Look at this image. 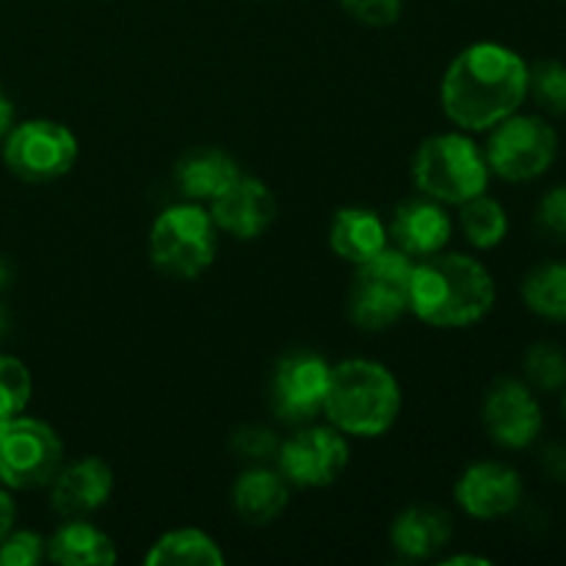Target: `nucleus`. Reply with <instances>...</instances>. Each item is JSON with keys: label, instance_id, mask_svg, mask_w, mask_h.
Segmentation results:
<instances>
[{"label": "nucleus", "instance_id": "nucleus-32", "mask_svg": "<svg viewBox=\"0 0 566 566\" xmlns=\"http://www.w3.org/2000/svg\"><path fill=\"white\" fill-rule=\"evenodd\" d=\"M542 470L551 475L558 484H566V446L562 442H553L542 451Z\"/></svg>", "mask_w": 566, "mask_h": 566}, {"label": "nucleus", "instance_id": "nucleus-10", "mask_svg": "<svg viewBox=\"0 0 566 566\" xmlns=\"http://www.w3.org/2000/svg\"><path fill=\"white\" fill-rule=\"evenodd\" d=\"M276 470L291 486L302 490H321V486L335 484L348 468V442L343 431L335 426H310L296 431L280 442L276 451Z\"/></svg>", "mask_w": 566, "mask_h": 566}, {"label": "nucleus", "instance_id": "nucleus-25", "mask_svg": "<svg viewBox=\"0 0 566 566\" xmlns=\"http://www.w3.org/2000/svg\"><path fill=\"white\" fill-rule=\"evenodd\" d=\"M525 385L534 392H558L566 387V354L556 343H534L523 357Z\"/></svg>", "mask_w": 566, "mask_h": 566}, {"label": "nucleus", "instance_id": "nucleus-7", "mask_svg": "<svg viewBox=\"0 0 566 566\" xmlns=\"http://www.w3.org/2000/svg\"><path fill=\"white\" fill-rule=\"evenodd\" d=\"M484 158L501 180H539L558 158V133L545 116L512 114L492 127Z\"/></svg>", "mask_w": 566, "mask_h": 566}, {"label": "nucleus", "instance_id": "nucleus-12", "mask_svg": "<svg viewBox=\"0 0 566 566\" xmlns=\"http://www.w3.org/2000/svg\"><path fill=\"white\" fill-rule=\"evenodd\" d=\"M481 423L497 448L523 451L539 440L545 415H542L539 398L525 381L497 379L486 390Z\"/></svg>", "mask_w": 566, "mask_h": 566}, {"label": "nucleus", "instance_id": "nucleus-23", "mask_svg": "<svg viewBox=\"0 0 566 566\" xmlns=\"http://www.w3.org/2000/svg\"><path fill=\"white\" fill-rule=\"evenodd\" d=\"M523 302L539 318L566 324V260L531 269L523 280Z\"/></svg>", "mask_w": 566, "mask_h": 566}, {"label": "nucleus", "instance_id": "nucleus-20", "mask_svg": "<svg viewBox=\"0 0 566 566\" xmlns=\"http://www.w3.org/2000/svg\"><path fill=\"white\" fill-rule=\"evenodd\" d=\"M238 175L241 169L224 149L197 147L180 158L175 182L188 202H213Z\"/></svg>", "mask_w": 566, "mask_h": 566}, {"label": "nucleus", "instance_id": "nucleus-8", "mask_svg": "<svg viewBox=\"0 0 566 566\" xmlns=\"http://www.w3.org/2000/svg\"><path fill=\"white\" fill-rule=\"evenodd\" d=\"M64 468V442L36 418H17L0 423V484L9 490H39Z\"/></svg>", "mask_w": 566, "mask_h": 566}, {"label": "nucleus", "instance_id": "nucleus-4", "mask_svg": "<svg viewBox=\"0 0 566 566\" xmlns=\"http://www.w3.org/2000/svg\"><path fill=\"white\" fill-rule=\"evenodd\" d=\"M490 175L484 153L462 133L426 138L412 160L415 186L440 205H462L486 193Z\"/></svg>", "mask_w": 566, "mask_h": 566}, {"label": "nucleus", "instance_id": "nucleus-3", "mask_svg": "<svg viewBox=\"0 0 566 566\" xmlns=\"http://www.w3.org/2000/svg\"><path fill=\"white\" fill-rule=\"evenodd\" d=\"M324 412L343 434L381 437L401 412V387L376 359H343L329 370Z\"/></svg>", "mask_w": 566, "mask_h": 566}, {"label": "nucleus", "instance_id": "nucleus-5", "mask_svg": "<svg viewBox=\"0 0 566 566\" xmlns=\"http://www.w3.org/2000/svg\"><path fill=\"white\" fill-rule=\"evenodd\" d=\"M210 210L197 202L171 205L155 219L149 230L153 263L175 280H197L213 265L219 252V235Z\"/></svg>", "mask_w": 566, "mask_h": 566}, {"label": "nucleus", "instance_id": "nucleus-31", "mask_svg": "<svg viewBox=\"0 0 566 566\" xmlns=\"http://www.w3.org/2000/svg\"><path fill=\"white\" fill-rule=\"evenodd\" d=\"M340 6L352 20L363 25L387 28L401 17L403 0H340Z\"/></svg>", "mask_w": 566, "mask_h": 566}, {"label": "nucleus", "instance_id": "nucleus-24", "mask_svg": "<svg viewBox=\"0 0 566 566\" xmlns=\"http://www.w3.org/2000/svg\"><path fill=\"white\" fill-rule=\"evenodd\" d=\"M459 227H462L468 243L475 249H495L506 241L509 235V213L497 199L479 193V197L468 199L459 205Z\"/></svg>", "mask_w": 566, "mask_h": 566}, {"label": "nucleus", "instance_id": "nucleus-26", "mask_svg": "<svg viewBox=\"0 0 566 566\" xmlns=\"http://www.w3.org/2000/svg\"><path fill=\"white\" fill-rule=\"evenodd\" d=\"M528 94L551 116H566V64L542 59L528 66Z\"/></svg>", "mask_w": 566, "mask_h": 566}, {"label": "nucleus", "instance_id": "nucleus-36", "mask_svg": "<svg viewBox=\"0 0 566 566\" xmlns=\"http://www.w3.org/2000/svg\"><path fill=\"white\" fill-rule=\"evenodd\" d=\"M9 282H11V265H9V260L0 258V291H3Z\"/></svg>", "mask_w": 566, "mask_h": 566}, {"label": "nucleus", "instance_id": "nucleus-28", "mask_svg": "<svg viewBox=\"0 0 566 566\" xmlns=\"http://www.w3.org/2000/svg\"><path fill=\"white\" fill-rule=\"evenodd\" d=\"M280 437H276L274 429L269 426H241L235 434L230 437V448L247 462H269V459L276 457L280 451Z\"/></svg>", "mask_w": 566, "mask_h": 566}, {"label": "nucleus", "instance_id": "nucleus-16", "mask_svg": "<svg viewBox=\"0 0 566 566\" xmlns=\"http://www.w3.org/2000/svg\"><path fill=\"white\" fill-rule=\"evenodd\" d=\"M453 221L446 213L437 199H407L392 213L387 238L392 241V249L403 252L412 260L431 258L442 252L446 243L451 241Z\"/></svg>", "mask_w": 566, "mask_h": 566}, {"label": "nucleus", "instance_id": "nucleus-39", "mask_svg": "<svg viewBox=\"0 0 566 566\" xmlns=\"http://www.w3.org/2000/svg\"><path fill=\"white\" fill-rule=\"evenodd\" d=\"M0 423H3V420H0Z\"/></svg>", "mask_w": 566, "mask_h": 566}, {"label": "nucleus", "instance_id": "nucleus-9", "mask_svg": "<svg viewBox=\"0 0 566 566\" xmlns=\"http://www.w3.org/2000/svg\"><path fill=\"white\" fill-rule=\"evenodd\" d=\"M77 160V138L53 119H28L3 138V164L25 182H53L70 175Z\"/></svg>", "mask_w": 566, "mask_h": 566}, {"label": "nucleus", "instance_id": "nucleus-34", "mask_svg": "<svg viewBox=\"0 0 566 566\" xmlns=\"http://www.w3.org/2000/svg\"><path fill=\"white\" fill-rule=\"evenodd\" d=\"M11 127H14V103H11V97L0 86V142L9 136Z\"/></svg>", "mask_w": 566, "mask_h": 566}, {"label": "nucleus", "instance_id": "nucleus-2", "mask_svg": "<svg viewBox=\"0 0 566 566\" xmlns=\"http://www.w3.org/2000/svg\"><path fill=\"white\" fill-rule=\"evenodd\" d=\"M495 307V280L468 254H431L415 263L409 310L437 329H468Z\"/></svg>", "mask_w": 566, "mask_h": 566}, {"label": "nucleus", "instance_id": "nucleus-38", "mask_svg": "<svg viewBox=\"0 0 566 566\" xmlns=\"http://www.w3.org/2000/svg\"><path fill=\"white\" fill-rule=\"evenodd\" d=\"M564 390H566V387H564ZM564 415H566V392H564Z\"/></svg>", "mask_w": 566, "mask_h": 566}, {"label": "nucleus", "instance_id": "nucleus-21", "mask_svg": "<svg viewBox=\"0 0 566 566\" xmlns=\"http://www.w3.org/2000/svg\"><path fill=\"white\" fill-rule=\"evenodd\" d=\"M48 558L61 566H111L116 564V545L97 525L70 520L48 542Z\"/></svg>", "mask_w": 566, "mask_h": 566}, {"label": "nucleus", "instance_id": "nucleus-27", "mask_svg": "<svg viewBox=\"0 0 566 566\" xmlns=\"http://www.w3.org/2000/svg\"><path fill=\"white\" fill-rule=\"evenodd\" d=\"M33 381L25 363L9 354H0V420H11L25 412L31 401Z\"/></svg>", "mask_w": 566, "mask_h": 566}, {"label": "nucleus", "instance_id": "nucleus-18", "mask_svg": "<svg viewBox=\"0 0 566 566\" xmlns=\"http://www.w3.org/2000/svg\"><path fill=\"white\" fill-rule=\"evenodd\" d=\"M291 484L282 479L280 470L252 468L238 475L232 484V509L247 525H269L285 512Z\"/></svg>", "mask_w": 566, "mask_h": 566}, {"label": "nucleus", "instance_id": "nucleus-11", "mask_svg": "<svg viewBox=\"0 0 566 566\" xmlns=\"http://www.w3.org/2000/svg\"><path fill=\"white\" fill-rule=\"evenodd\" d=\"M332 365L313 352H293L276 363L271 376V412L291 426L310 423L324 412Z\"/></svg>", "mask_w": 566, "mask_h": 566}, {"label": "nucleus", "instance_id": "nucleus-17", "mask_svg": "<svg viewBox=\"0 0 566 566\" xmlns=\"http://www.w3.org/2000/svg\"><path fill=\"white\" fill-rule=\"evenodd\" d=\"M453 536V517L434 506H409L392 520L390 542L407 562H429Z\"/></svg>", "mask_w": 566, "mask_h": 566}, {"label": "nucleus", "instance_id": "nucleus-14", "mask_svg": "<svg viewBox=\"0 0 566 566\" xmlns=\"http://www.w3.org/2000/svg\"><path fill=\"white\" fill-rule=\"evenodd\" d=\"M457 503L475 520L509 517L523 503V479L503 462H475L457 481Z\"/></svg>", "mask_w": 566, "mask_h": 566}, {"label": "nucleus", "instance_id": "nucleus-6", "mask_svg": "<svg viewBox=\"0 0 566 566\" xmlns=\"http://www.w3.org/2000/svg\"><path fill=\"white\" fill-rule=\"evenodd\" d=\"M415 260L387 247L368 263L357 265L348 287V318L363 332L390 329L409 313Z\"/></svg>", "mask_w": 566, "mask_h": 566}, {"label": "nucleus", "instance_id": "nucleus-35", "mask_svg": "<svg viewBox=\"0 0 566 566\" xmlns=\"http://www.w3.org/2000/svg\"><path fill=\"white\" fill-rule=\"evenodd\" d=\"M442 564H473V566H486L490 562L486 558H479V556H453V558H446Z\"/></svg>", "mask_w": 566, "mask_h": 566}, {"label": "nucleus", "instance_id": "nucleus-1", "mask_svg": "<svg viewBox=\"0 0 566 566\" xmlns=\"http://www.w3.org/2000/svg\"><path fill=\"white\" fill-rule=\"evenodd\" d=\"M528 97V64L512 48L475 42L464 48L442 77L446 116L462 130L484 133L517 114Z\"/></svg>", "mask_w": 566, "mask_h": 566}, {"label": "nucleus", "instance_id": "nucleus-30", "mask_svg": "<svg viewBox=\"0 0 566 566\" xmlns=\"http://www.w3.org/2000/svg\"><path fill=\"white\" fill-rule=\"evenodd\" d=\"M534 221L545 238L566 241V182L564 186H553L551 191L539 199Z\"/></svg>", "mask_w": 566, "mask_h": 566}, {"label": "nucleus", "instance_id": "nucleus-33", "mask_svg": "<svg viewBox=\"0 0 566 566\" xmlns=\"http://www.w3.org/2000/svg\"><path fill=\"white\" fill-rule=\"evenodd\" d=\"M14 520H17V506L11 501V495L6 490H0V542L14 531Z\"/></svg>", "mask_w": 566, "mask_h": 566}, {"label": "nucleus", "instance_id": "nucleus-29", "mask_svg": "<svg viewBox=\"0 0 566 566\" xmlns=\"http://www.w3.org/2000/svg\"><path fill=\"white\" fill-rule=\"evenodd\" d=\"M48 556V542L33 531H11L0 542V566H33Z\"/></svg>", "mask_w": 566, "mask_h": 566}, {"label": "nucleus", "instance_id": "nucleus-13", "mask_svg": "<svg viewBox=\"0 0 566 566\" xmlns=\"http://www.w3.org/2000/svg\"><path fill=\"white\" fill-rule=\"evenodd\" d=\"M210 219H213L216 230L227 232L238 241H254L274 224L276 197L258 177L238 175L210 202Z\"/></svg>", "mask_w": 566, "mask_h": 566}, {"label": "nucleus", "instance_id": "nucleus-37", "mask_svg": "<svg viewBox=\"0 0 566 566\" xmlns=\"http://www.w3.org/2000/svg\"><path fill=\"white\" fill-rule=\"evenodd\" d=\"M6 326H9V315H6V310H3V304H0V337H3V332H6Z\"/></svg>", "mask_w": 566, "mask_h": 566}, {"label": "nucleus", "instance_id": "nucleus-19", "mask_svg": "<svg viewBox=\"0 0 566 566\" xmlns=\"http://www.w3.org/2000/svg\"><path fill=\"white\" fill-rule=\"evenodd\" d=\"M387 227L374 210L343 208L337 210L329 227V247L340 260L363 265L387 249Z\"/></svg>", "mask_w": 566, "mask_h": 566}, {"label": "nucleus", "instance_id": "nucleus-22", "mask_svg": "<svg viewBox=\"0 0 566 566\" xmlns=\"http://www.w3.org/2000/svg\"><path fill=\"white\" fill-rule=\"evenodd\" d=\"M149 566H224V553L219 542L205 531L177 528L160 536L144 558Z\"/></svg>", "mask_w": 566, "mask_h": 566}, {"label": "nucleus", "instance_id": "nucleus-15", "mask_svg": "<svg viewBox=\"0 0 566 566\" xmlns=\"http://www.w3.org/2000/svg\"><path fill=\"white\" fill-rule=\"evenodd\" d=\"M111 492H114V473L108 464L97 457L77 459L64 464L50 481V509L59 517L83 520L86 514L103 509Z\"/></svg>", "mask_w": 566, "mask_h": 566}]
</instances>
